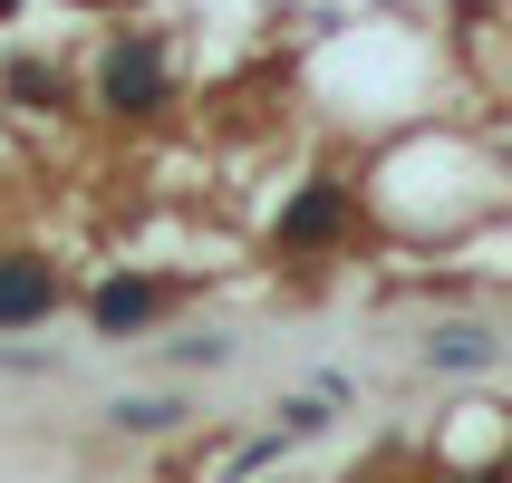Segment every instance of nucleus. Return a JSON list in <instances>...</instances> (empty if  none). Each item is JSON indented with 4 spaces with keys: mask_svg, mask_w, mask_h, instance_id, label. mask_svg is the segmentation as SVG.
Segmentation results:
<instances>
[{
    "mask_svg": "<svg viewBox=\"0 0 512 483\" xmlns=\"http://www.w3.org/2000/svg\"><path fill=\"white\" fill-rule=\"evenodd\" d=\"M97 87H107L116 116H145L155 97H165V58H155V39H126V49L107 58V78H97Z\"/></svg>",
    "mask_w": 512,
    "mask_h": 483,
    "instance_id": "nucleus-1",
    "label": "nucleus"
},
{
    "mask_svg": "<svg viewBox=\"0 0 512 483\" xmlns=\"http://www.w3.org/2000/svg\"><path fill=\"white\" fill-rule=\"evenodd\" d=\"M329 232H339V194H329V184H310V194L281 213V252H310V242H329Z\"/></svg>",
    "mask_w": 512,
    "mask_h": 483,
    "instance_id": "nucleus-2",
    "label": "nucleus"
},
{
    "mask_svg": "<svg viewBox=\"0 0 512 483\" xmlns=\"http://www.w3.org/2000/svg\"><path fill=\"white\" fill-rule=\"evenodd\" d=\"M49 310V271L39 261H0V319H39Z\"/></svg>",
    "mask_w": 512,
    "mask_h": 483,
    "instance_id": "nucleus-3",
    "label": "nucleus"
},
{
    "mask_svg": "<svg viewBox=\"0 0 512 483\" xmlns=\"http://www.w3.org/2000/svg\"><path fill=\"white\" fill-rule=\"evenodd\" d=\"M145 310H155V290H136V281H116V290H97V329H136Z\"/></svg>",
    "mask_w": 512,
    "mask_h": 483,
    "instance_id": "nucleus-4",
    "label": "nucleus"
},
{
    "mask_svg": "<svg viewBox=\"0 0 512 483\" xmlns=\"http://www.w3.org/2000/svg\"><path fill=\"white\" fill-rule=\"evenodd\" d=\"M426 358H435V368H474V358H493V339H484V329H445Z\"/></svg>",
    "mask_w": 512,
    "mask_h": 483,
    "instance_id": "nucleus-5",
    "label": "nucleus"
},
{
    "mask_svg": "<svg viewBox=\"0 0 512 483\" xmlns=\"http://www.w3.org/2000/svg\"><path fill=\"white\" fill-rule=\"evenodd\" d=\"M174 416H184V406H165V397H126V406H116L126 435H155V426H174Z\"/></svg>",
    "mask_w": 512,
    "mask_h": 483,
    "instance_id": "nucleus-6",
    "label": "nucleus"
},
{
    "mask_svg": "<svg viewBox=\"0 0 512 483\" xmlns=\"http://www.w3.org/2000/svg\"><path fill=\"white\" fill-rule=\"evenodd\" d=\"M0 10H10V0H0Z\"/></svg>",
    "mask_w": 512,
    "mask_h": 483,
    "instance_id": "nucleus-7",
    "label": "nucleus"
}]
</instances>
